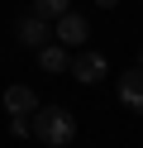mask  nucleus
<instances>
[{"label": "nucleus", "mask_w": 143, "mask_h": 148, "mask_svg": "<svg viewBox=\"0 0 143 148\" xmlns=\"http://www.w3.org/2000/svg\"><path fill=\"white\" fill-rule=\"evenodd\" d=\"M67 72H72L81 86H95V81H105V77H110V62H105V53H95V48H76Z\"/></svg>", "instance_id": "nucleus-2"}, {"label": "nucleus", "mask_w": 143, "mask_h": 148, "mask_svg": "<svg viewBox=\"0 0 143 148\" xmlns=\"http://www.w3.org/2000/svg\"><path fill=\"white\" fill-rule=\"evenodd\" d=\"M10 134H14V138H29V134H34V115H10Z\"/></svg>", "instance_id": "nucleus-9"}, {"label": "nucleus", "mask_w": 143, "mask_h": 148, "mask_svg": "<svg viewBox=\"0 0 143 148\" xmlns=\"http://www.w3.org/2000/svg\"><path fill=\"white\" fill-rule=\"evenodd\" d=\"M19 43H24V48H43V43H53V29H48V19H38V14H24V19H19Z\"/></svg>", "instance_id": "nucleus-5"}, {"label": "nucleus", "mask_w": 143, "mask_h": 148, "mask_svg": "<svg viewBox=\"0 0 143 148\" xmlns=\"http://www.w3.org/2000/svg\"><path fill=\"white\" fill-rule=\"evenodd\" d=\"M38 67H43V72H53V77H57V72H67V67H72V53H67L62 48V43H43V48H38Z\"/></svg>", "instance_id": "nucleus-7"}, {"label": "nucleus", "mask_w": 143, "mask_h": 148, "mask_svg": "<svg viewBox=\"0 0 143 148\" xmlns=\"http://www.w3.org/2000/svg\"><path fill=\"white\" fill-rule=\"evenodd\" d=\"M34 138L48 148H67L76 138V115H67L62 105H38L34 110Z\"/></svg>", "instance_id": "nucleus-1"}, {"label": "nucleus", "mask_w": 143, "mask_h": 148, "mask_svg": "<svg viewBox=\"0 0 143 148\" xmlns=\"http://www.w3.org/2000/svg\"><path fill=\"white\" fill-rule=\"evenodd\" d=\"M114 91H119V105L129 110V115H143V67H129V72H119Z\"/></svg>", "instance_id": "nucleus-4"}, {"label": "nucleus", "mask_w": 143, "mask_h": 148, "mask_svg": "<svg viewBox=\"0 0 143 148\" xmlns=\"http://www.w3.org/2000/svg\"><path fill=\"white\" fill-rule=\"evenodd\" d=\"M138 67H143V48H138Z\"/></svg>", "instance_id": "nucleus-11"}, {"label": "nucleus", "mask_w": 143, "mask_h": 148, "mask_svg": "<svg viewBox=\"0 0 143 148\" xmlns=\"http://www.w3.org/2000/svg\"><path fill=\"white\" fill-rule=\"evenodd\" d=\"M5 110L10 115H34L38 110V91L34 86H5Z\"/></svg>", "instance_id": "nucleus-6"}, {"label": "nucleus", "mask_w": 143, "mask_h": 148, "mask_svg": "<svg viewBox=\"0 0 143 148\" xmlns=\"http://www.w3.org/2000/svg\"><path fill=\"white\" fill-rule=\"evenodd\" d=\"M53 38H57V43H62V48H67V53H72V48H81V43H86V38H91V24H86V14H76V10H67V14H62V19H57V24H53Z\"/></svg>", "instance_id": "nucleus-3"}, {"label": "nucleus", "mask_w": 143, "mask_h": 148, "mask_svg": "<svg viewBox=\"0 0 143 148\" xmlns=\"http://www.w3.org/2000/svg\"><path fill=\"white\" fill-rule=\"evenodd\" d=\"M95 5H100V10H114V5H119V0H95Z\"/></svg>", "instance_id": "nucleus-10"}, {"label": "nucleus", "mask_w": 143, "mask_h": 148, "mask_svg": "<svg viewBox=\"0 0 143 148\" xmlns=\"http://www.w3.org/2000/svg\"><path fill=\"white\" fill-rule=\"evenodd\" d=\"M67 10H72V0H34V10H29V14H38V19H48V24H57Z\"/></svg>", "instance_id": "nucleus-8"}]
</instances>
